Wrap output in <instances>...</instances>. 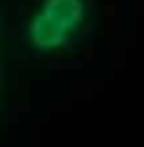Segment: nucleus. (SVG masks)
Instances as JSON below:
<instances>
[{"label": "nucleus", "mask_w": 144, "mask_h": 147, "mask_svg": "<svg viewBox=\"0 0 144 147\" xmlns=\"http://www.w3.org/2000/svg\"><path fill=\"white\" fill-rule=\"evenodd\" d=\"M88 24V0H43L32 11L24 40L35 54H59L83 35Z\"/></svg>", "instance_id": "f257e3e1"}]
</instances>
